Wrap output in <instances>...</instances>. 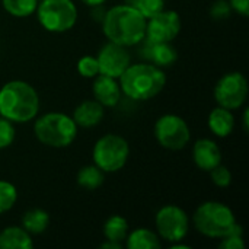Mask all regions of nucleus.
Segmentation results:
<instances>
[{
	"instance_id": "nucleus-22",
	"label": "nucleus",
	"mask_w": 249,
	"mask_h": 249,
	"mask_svg": "<svg viewBox=\"0 0 249 249\" xmlns=\"http://www.w3.org/2000/svg\"><path fill=\"white\" fill-rule=\"evenodd\" d=\"M128 235V222L118 214L111 216L104 225V236L107 241L123 244Z\"/></svg>"
},
{
	"instance_id": "nucleus-33",
	"label": "nucleus",
	"mask_w": 249,
	"mask_h": 249,
	"mask_svg": "<svg viewBox=\"0 0 249 249\" xmlns=\"http://www.w3.org/2000/svg\"><path fill=\"white\" fill-rule=\"evenodd\" d=\"M242 128H244V133H248L249 131V109L248 108L244 111V115H242Z\"/></svg>"
},
{
	"instance_id": "nucleus-17",
	"label": "nucleus",
	"mask_w": 249,
	"mask_h": 249,
	"mask_svg": "<svg viewBox=\"0 0 249 249\" xmlns=\"http://www.w3.org/2000/svg\"><path fill=\"white\" fill-rule=\"evenodd\" d=\"M207 124H209L210 131L216 137L225 139V137H229L235 130V117L231 109H226L217 105L209 114Z\"/></svg>"
},
{
	"instance_id": "nucleus-35",
	"label": "nucleus",
	"mask_w": 249,
	"mask_h": 249,
	"mask_svg": "<svg viewBox=\"0 0 249 249\" xmlns=\"http://www.w3.org/2000/svg\"><path fill=\"white\" fill-rule=\"evenodd\" d=\"M171 249H191L188 245H184L181 242H175V244H171Z\"/></svg>"
},
{
	"instance_id": "nucleus-28",
	"label": "nucleus",
	"mask_w": 249,
	"mask_h": 249,
	"mask_svg": "<svg viewBox=\"0 0 249 249\" xmlns=\"http://www.w3.org/2000/svg\"><path fill=\"white\" fill-rule=\"evenodd\" d=\"M16 139L15 124L3 117H0V150L9 147Z\"/></svg>"
},
{
	"instance_id": "nucleus-15",
	"label": "nucleus",
	"mask_w": 249,
	"mask_h": 249,
	"mask_svg": "<svg viewBox=\"0 0 249 249\" xmlns=\"http://www.w3.org/2000/svg\"><path fill=\"white\" fill-rule=\"evenodd\" d=\"M193 159L198 169L210 172L222 163V152L217 143L212 139H200L194 143Z\"/></svg>"
},
{
	"instance_id": "nucleus-31",
	"label": "nucleus",
	"mask_w": 249,
	"mask_h": 249,
	"mask_svg": "<svg viewBox=\"0 0 249 249\" xmlns=\"http://www.w3.org/2000/svg\"><path fill=\"white\" fill-rule=\"evenodd\" d=\"M232 12L238 13L242 18L249 16V0H228Z\"/></svg>"
},
{
	"instance_id": "nucleus-10",
	"label": "nucleus",
	"mask_w": 249,
	"mask_h": 249,
	"mask_svg": "<svg viewBox=\"0 0 249 249\" xmlns=\"http://www.w3.org/2000/svg\"><path fill=\"white\" fill-rule=\"evenodd\" d=\"M249 93L247 77L241 71L223 74L214 86V99L219 107L235 111L244 107Z\"/></svg>"
},
{
	"instance_id": "nucleus-12",
	"label": "nucleus",
	"mask_w": 249,
	"mask_h": 249,
	"mask_svg": "<svg viewBox=\"0 0 249 249\" xmlns=\"http://www.w3.org/2000/svg\"><path fill=\"white\" fill-rule=\"evenodd\" d=\"M99 73L120 79V76L125 71V69L131 64V54L127 47L118 45L115 42L108 41L96 55Z\"/></svg>"
},
{
	"instance_id": "nucleus-23",
	"label": "nucleus",
	"mask_w": 249,
	"mask_h": 249,
	"mask_svg": "<svg viewBox=\"0 0 249 249\" xmlns=\"http://www.w3.org/2000/svg\"><path fill=\"white\" fill-rule=\"evenodd\" d=\"M39 0H1L3 9L15 18H28L35 13Z\"/></svg>"
},
{
	"instance_id": "nucleus-20",
	"label": "nucleus",
	"mask_w": 249,
	"mask_h": 249,
	"mask_svg": "<svg viewBox=\"0 0 249 249\" xmlns=\"http://www.w3.org/2000/svg\"><path fill=\"white\" fill-rule=\"evenodd\" d=\"M50 226V214L42 209H31L22 216V228L29 235H41Z\"/></svg>"
},
{
	"instance_id": "nucleus-27",
	"label": "nucleus",
	"mask_w": 249,
	"mask_h": 249,
	"mask_svg": "<svg viewBox=\"0 0 249 249\" xmlns=\"http://www.w3.org/2000/svg\"><path fill=\"white\" fill-rule=\"evenodd\" d=\"M77 71L85 79H93L99 74V66L98 60L93 55H83L77 61Z\"/></svg>"
},
{
	"instance_id": "nucleus-34",
	"label": "nucleus",
	"mask_w": 249,
	"mask_h": 249,
	"mask_svg": "<svg viewBox=\"0 0 249 249\" xmlns=\"http://www.w3.org/2000/svg\"><path fill=\"white\" fill-rule=\"evenodd\" d=\"M83 4H86V6H89V7H98V6H101V4H104L107 0H80Z\"/></svg>"
},
{
	"instance_id": "nucleus-9",
	"label": "nucleus",
	"mask_w": 249,
	"mask_h": 249,
	"mask_svg": "<svg viewBox=\"0 0 249 249\" xmlns=\"http://www.w3.org/2000/svg\"><path fill=\"white\" fill-rule=\"evenodd\" d=\"M155 137L158 143L168 150L178 152L187 147L191 140V130L187 121L177 114H165L155 124Z\"/></svg>"
},
{
	"instance_id": "nucleus-8",
	"label": "nucleus",
	"mask_w": 249,
	"mask_h": 249,
	"mask_svg": "<svg viewBox=\"0 0 249 249\" xmlns=\"http://www.w3.org/2000/svg\"><path fill=\"white\" fill-rule=\"evenodd\" d=\"M156 233L168 244L182 242L190 232V216L175 204L163 206L155 216Z\"/></svg>"
},
{
	"instance_id": "nucleus-26",
	"label": "nucleus",
	"mask_w": 249,
	"mask_h": 249,
	"mask_svg": "<svg viewBox=\"0 0 249 249\" xmlns=\"http://www.w3.org/2000/svg\"><path fill=\"white\" fill-rule=\"evenodd\" d=\"M220 249H244L245 248V242H244V231L242 226L239 223H236V226L233 228V231L231 233H228L226 236H223L220 239L219 244Z\"/></svg>"
},
{
	"instance_id": "nucleus-7",
	"label": "nucleus",
	"mask_w": 249,
	"mask_h": 249,
	"mask_svg": "<svg viewBox=\"0 0 249 249\" xmlns=\"http://www.w3.org/2000/svg\"><path fill=\"white\" fill-rule=\"evenodd\" d=\"M35 13L39 25L53 34L67 32L77 22V7L73 0H39Z\"/></svg>"
},
{
	"instance_id": "nucleus-18",
	"label": "nucleus",
	"mask_w": 249,
	"mask_h": 249,
	"mask_svg": "<svg viewBox=\"0 0 249 249\" xmlns=\"http://www.w3.org/2000/svg\"><path fill=\"white\" fill-rule=\"evenodd\" d=\"M34 241L22 226H9L0 232V249H32Z\"/></svg>"
},
{
	"instance_id": "nucleus-21",
	"label": "nucleus",
	"mask_w": 249,
	"mask_h": 249,
	"mask_svg": "<svg viewBox=\"0 0 249 249\" xmlns=\"http://www.w3.org/2000/svg\"><path fill=\"white\" fill-rule=\"evenodd\" d=\"M105 181V172L101 171L96 165H85L77 172V184L85 190H96Z\"/></svg>"
},
{
	"instance_id": "nucleus-24",
	"label": "nucleus",
	"mask_w": 249,
	"mask_h": 249,
	"mask_svg": "<svg viewBox=\"0 0 249 249\" xmlns=\"http://www.w3.org/2000/svg\"><path fill=\"white\" fill-rule=\"evenodd\" d=\"M124 3L134 7L144 19H149L165 9V0H124Z\"/></svg>"
},
{
	"instance_id": "nucleus-3",
	"label": "nucleus",
	"mask_w": 249,
	"mask_h": 249,
	"mask_svg": "<svg viewBox=\"0 0 249 249\" xmlns=\"http://www.w3.org/2000/svg\"><path fill=\"white\" fill-rule=\"evenodd\" d=\"M123 95L133 101H149L166 85L165 71L152 63L130 64L118 79Z\"/></svg>"
},
{
	"instance_id": "nucleus-29",
	"label": "nucleus",
	"mask_w": 249,
	"mask_h": 249,
	"mask_svg": "<svg viewBox=\"0 0 249 249\" xmlns=\"http://www.w3.org/2000/svg\"><path fill=\"white\" fill-rule=\"evenodd\" d=\"M210 178H212V182L219 188H228L232 184V174L222 163L210 171Z\"/></svg>"
},
{
	"instance_id": "nucleus-25",
	"label": "nucleus",
	"mask_w": 249,
	"mask_h": 249,
	"mask_svg": "<svg viewBox=\"0 0 249 249\" xmlns=\"http://www.w3.org/2000/svg\"><path fill=\"white\" fill-rule=\"evenodd\" d=\"M16 201H18L16 187L9 181L0 179V214L12 210Z\"/></svg>"
},
{
	"instance_id": "nucleus-16",
	"label": "nucleus",
	"mask_w": 249,
	"mask_h": 249,
	"mask_svg": "<svg viewBox=\"0 0 249 249\" xmlns=\"http://www.w3.org/2000/svg\"><path fill=\"white\" fill-rule=\"evenodd\" d=\"M105 115V108L95 99H86L80 102L73 111V121L77 127L92 128L98 125Z\"/></svg>"
},
{
	"instance_id": "nucleus-14",
	"label": "nucleus",
	"mask_w": 249,
	"mask_h": 249,
	"mask_svg": "<svg viewBox=\"0 0 249 249\" xmlns=\"http://www.w3.org/2000/svg\"><path fill=\"white\" fill-rule=\"evenodd\" d=\"M92 93H93L95 101H98L104 108L117 107L120 104L121 95H123L117 79L101 74V73L93 77Z\"/></svg>"
},
{
	"instance_id": "nucleus-11",
	"label": "nucleus",
	"mask_w": 249,
	"mask_h": 249,
	"mask_svg": "<svg viewBox=\"0 0 249 249\" xmlns=\"http://www.w3.org/2000/svg\"><path fill=\"white\" fill-rule=\"evenodd\" d=\"M181 18L175 10H162L146 19V36L150 42H172L181 32Z\"/></svg>"
},
{
	"instance_id": "nucleus-30",
	"label": "nucleus",
	"mask_w": 249,
	"mask_h": 249,
	"mask_svg": "<svg viewBox=\"0 0 249 249\" xmlns=\"http://www.w3.org/2000/svg\"><path fill=\"white\" fill-rule=\"evenodd\" d=\"M232 15V9L228 0H216L210 7V16L214 20H225Z\"/></svg>"
},
{
	"instance_id": "nucleus-6",
	"label": "nucleus",
	"mask_w": 249,
	"mask_h": 249,
	"mask_svg": "<svg viewBox=\"0 0 249 249\" xmlns=\"http://www.w3.org/2000/svg\"><path fill=\"white\" fill-rule=\"evenodd\" d=\"M130 156L128 142L118 134H105L99 137L92 149V160L105 174L121 171Z\"/></svg>"
},
{
	"instance_id": "nucleus-13",
	"label": "nucleus",
	"mask_w": 249,
	"mask_h": 249,
	"mask_svg": "<svg viewBox=\"0 0 249 249\" xmlns=\"http://www.w3.org/2000/svg\"><path fill=\"white\" fill-rule=\"evenodd\" d=\"M140 44H143L140 55L146 58L147 63H152L160 69L169 67L178 60V51L171 42H150L143 39Z\"/></svg>"
},
{
	"instance_id": "nucleus-2",
	"label": "nucleus",
	"mask_w": 249,
	"mask_h": 249,
	"mask_svg": "<svg viewBox=\"0 0 249 249\" xmlns=\"http://www.w3.org/2000/svg\"><path fill=\"white\" fill-rule=\"evenodd\" d=\"M38 92L25 80H10L0 88V117L13 124H25L39 112Z\"/></svg>"
},
{
	"instance_id": "nucleus-32",
	"label": "nucleus",
	"mask_w": 249,
	"mask_h": 249,
	"mask_svg": "<svg viewBox=\"0 0 249 249\" xmlns=\"http://www.w3.org/2000/svg\"><path fill=\"white\" fill-rule=\"evenodd\" d=\"M101 248L102 249H121L123 248V244H118V242H114V241H107L104 244H101Z\"/></svg>"
},
{
	"instance_id": "nucleus-1",
	"label": "nucleus",
	"mask_w": 249,
	"mask_h": 249,
	"mask_svg": "<svg viewBox=\"0 0 249 249\" xmlns=\"http://www.w3.org/2000/svg\"><path fill=\"white\" fill-rule=\"evenodd\" d=\"M102 32L111 42L127 48L134 47L146 36V19L125 3L115 4L102 19Z\"/></svg>"
},
{
	"instance_id": "nucleus-5",
	"label": "nucleus",
	"mask_w": 249,
	"mask_h": 249,
	"mask_svg": "<svg viewBox=\"0 0 249 249\" xmlns=\"http://www.w3.org/2000/svg\"><path fill=\"white\" fill-rule=\"evenodd\" d=\"M236 223L232 209L220 201H206L193 214L196 231L210 239H222L233 231Z\"/></svg>"
},
{
	"instance_id": "nucleus-19",
	"label": "nucleus",
	"mask_w": 249,
	"mask_h": 249,
	"mask_svg": "<svg viewBox=\"0 0 249 249\" xmlns=\"http://www.w3.org/2000/svg\"><path fill=\"white\" fill-rule=\"evenodd\" d=\"M124 242L127 249H159L162 247L159 235L144 228H139L133 232H128Z\"/></svg>"
},
{
	"instance_id": "nucleus-4",
	"label": "nucleus",
	"mask_w": 249,
	"mask_h": 249,
	"mask_svg": "<svg viewBox=\"0 0 249 249\" xmlns=\"http://www.w3.org/2000/svg\"><path fill=\"white\" fill-rule=\"evenodd\" d=\"M34 134L39 143L53 149L69 147L77 137V125L73 118L63 112H47L36 115Z\"/></svg>"
}]
</instances>
